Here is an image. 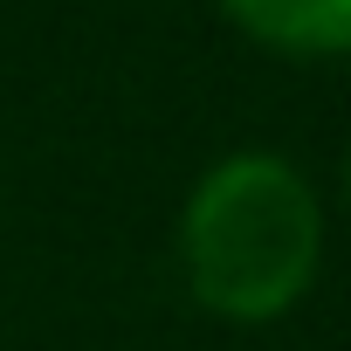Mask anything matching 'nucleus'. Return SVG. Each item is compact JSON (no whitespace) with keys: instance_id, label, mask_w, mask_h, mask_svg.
<instances>
[{"instance_id":"f257e3e1","label":"nucleus","mask_w":351,"mask_h":351,"mask_svg":"<svg viewBox=\"0 0 351 351\" xmlns=\"http://www.w3.org/2000/svg\"><path fill=\"white\" fill-rule=\"evenodd\" d=\"M324 262V207L282 152H234L200 172L180 214V269L221 324L289 317Z\"/></svg>"},{"instance_id":"f03ea898","label":"nucleus","mask_w":351,"mask_h":351,"mask_svg":"<svg viewBox=\"0 0 351 351\" xmlns=\"http://www.w3.org/2000/svg\"><path fill=\"white\" fill-rule=\"evenodd\" d=\"M221 14L276 56H351V0H221Z\"/></svg>"},{"instance_id":"7ed1b4c3","label":"nucleus","mask_w":351,"mask_h":351,"mask_svg":"<svg viewBox=\"0 0 351 351\" xmlns=\"http://www.w3.org/2000/svg\"><path fill=\"white\" fill-rule=\"evenodd\" d=\"M344 186H351V165H344Z\"/></svg>"}]
</instances>
